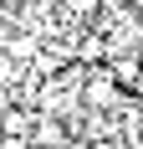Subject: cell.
I'll use <instances>...</instances> for the list:
<instances>
[{
  "instance_id": "1",
  "label": "cell",
  "mask_w": 143,
  "mask_h": 149,
  "mask_svg": "<svg viewBox=\"0 0 143 149\" xmlns=\"http://www.w3.org/2000/svg\"><path fill=\"white\" fill-rule=\"evenodd\" d=\"M123 82L113 77V67H92V77H87V88H82V108L87 113H107V108L123 103Z\"/></svg>"
}]
</instances>
